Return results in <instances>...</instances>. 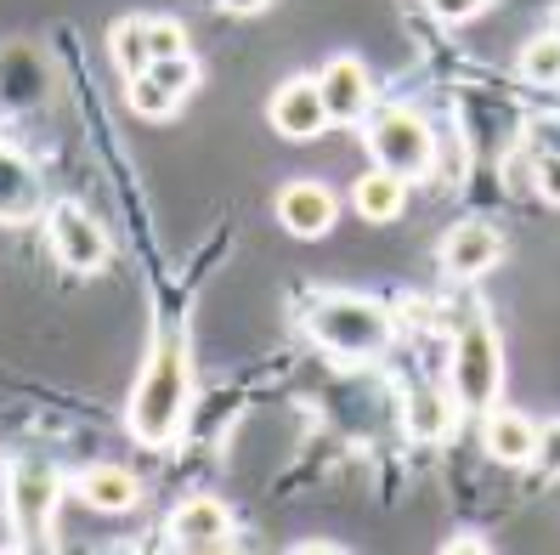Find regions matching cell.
I'll list each match as a JSON object with an SVG mask.
<instances>
[{"label": "cell", "instance_id": "17", "mask_svg": "<svg viewBox=\"0 0 560 555\" xmlns=\"http://www.w3.org/2000/svg\"><path fill=\"white\" fill-rule=\"evenodd\" d=\"M108 57H114V69L125 80L148 74V62H153V51H148V18H119L108 28Z\"/></svg>", "mask_w": 560, "mask_h": 555}, {"label": "cell", "instance_id": "14", "mask_svg": "<svg viewBox=\"0 0 560 555\" xmlns=\"http://www.w3.org/2000/svg\"><path fill=\"white\" fill-rule=\"evenodd\" d=\"M74 494H80V505H91L96 516H125V510L142 505V482L130 476L125 465H91V471L74 482Z\"/></svg>", "mask_w": 560, "mask_h": 555}, {"label": "cell", "instance_id": "8", "mask_svg": "<svg viewBox=\"0 0 560 555\" xmlns=\"http://www.w3.org/2000/svg\"><path fill=\"white\" fill-rule=\"evenodd\" d=\"M317 91H323V108L335 125H357L362 114L374 108V80H369V62L362 57H328L323 74H317Z\"/></svg>", "mask_w": 560, "mask_h": 555}, {"label": "cell", "instance_id": "21", "mask_svg": "<svg viewBox=\"0 0 560 555\" xmlns=\"http://www.w3.org/2000/svg\"><path fill=\"white\" fill-rule=\"evenodd\" d=\"M148 74L159 80V85H171L176 96H187L192 85H199V57H192V51H182V57H159V62H148Z\"/></svg>", "mask_w": 560, "mask_h": 555}, {"label": "cell", "instance_id": "9", "mask_svg": "<svg viewBox=\"0 0 560 555\" xmlns=\"http://www.w3.org/2000/svg\"><path fill=\"white\" fill-rule=\"evenodd\" d=\"M164 539H171L176 550H221L226 539H233V510H226L215 494H192L164 516Z\"/></svg>", "mask_w": 560, "mask_h": 555}, {"label": "cell", "instance_id": "3", "mask_svg": "<svg viewBox=\"0 0 560 555\" xmlns=\"http://www.w3.org/2000/svg\"><path fill=\"white\" fill-rule=\"evenodd\" d=\"M499 385H504V346L492 335V323L470 312L453 335V397L487 414L499 403Z\"/></svg>", "mask_w": 560, "mask_h": 555}, {"label": "cell", "instance_id": "18", "mask_svg": "<svg viewBox=\"0 0 560 555\" xmlns=\"http://www.w3.org/2000/svg\"><path fill=\"white\" fill-rule=\"evenodd\" d=\"M515 74L526 85H538V91H555L560 85V35H555V28H544V35H533V41L521 46Z\"/></svg>", "mask_w": 560, "mask_h": 555}, {"label": "cell", "instance_id": "1", "mask_svg": "<svg viewBox=\"0 0 560 555\" xmlns=\"http://www.w3.org/2000/svg\"><path fill=\"white\" fill-rule=\"evenodd\" d=\"M182 419H187V346L171 335V340H153L142 380L130 391V437L148 448H171Z\"/></svg>", "mask_w": 560, "mask_h": 555}, {"label": "cell", "instance_id": "25", "mask_svg": "<svg viewBox=\"0 0 560 555\" xmlns=\"http://www.w3.org/2000/svg\"><path fill=\"white\" fill-rule=\"evenodd\" d=\"M538 465H544L549 476H560V419L538 426Z\"/></svg>", "mask_w": 560, "mask_h": 555}, {"label": "cell", "instance_id": "12", "mask_svg": "<svg viewBox=\"0 0 560 555\" xmlns=\"http://www.w3.org/2000/svg\"><path fill=\"white\" fill-rule=\"evenodd\" d=\"M335 216H340V199L323 182H289L278 193V221L289 239H323L335 227Z\"/></svg>", "mask_w": 560, "mask_h": 555}, {"label": "cell", "instance_id": "5", "mask_svg": "<svg viewBox=\"0 0 560 555\" xmlns=\"http://www.w3.org/2000/svg\"><path fill=\"white\" fill-rule=\"evenodd\" d=\"M12 521L28 544H51V510L62 499V476L46 460H18L12 465Z\"/></svg>", "mask_w": 560, "mask_h": 555}, {"label": "cell", "instance_id": "16", "mask_svg": "<svg viewBox=\"0 0 560 555\" xmlns=\"http://www.w3.org/2000/svg\"><path fill=\"white\" fill-rule=\"evenodd\" d=\"M402 205H408V176H397V171L374 165L369 176H357V187H351V210L362 221H397Z\"/></svg>", "mask_w": 560, "mask_h": 555}, {"label": "cell", "instance_id": "23", "mask_svg": "<svg viewBox=\"0 0 560 555\" xmlns=\"http://www.w3.org/2000/svg\"><path fill=\"white\" fill-rule=\"evenodd\" d=\"M424 7H431V18L436 23H447V28H458V23H476L492 0H424Z\"/></svg>", "mask_w": 560, "mask_h": 555}, {"label": "cell", "instance_id": "10", "mask_svg": "<svg viewBox=\"0 0 560 555\" xmlns=\"http://www.w3.org/2000/svg\"><path fill=\"white\" fill-rule=\"evenodd\" d=\"M499 255H504V233L487 221H458L436 250L442 273H453V278H481V273L499 267Z\"/></svg>", "mask_w": 560, "mask_h": 555}, {"label": "cell", "instance_id": "13", "mask_svg": "<svg viewBox=\"0 0 560 555\" xmlns=\"http://www.w3.org/2000/svg\"><path fill=\"white\" fill-rule=\"evenodd\" d=\"M40 210V176L18 148H0V227H23Z\"/></svg>", "mask_w": 560, "mask_h": 555}, {"label": "cell", "instance_id": "19", "mask_svg": "<svg viewBox=\"0 0 560 555\" xmlns=\"http://www.w3.org/2000/svg\"><path fill=\"white\" fill-rule=\"evenodd\" d=\"M447 431H453V403L442 397V391H413V403H408V437L442 442Z\"/></svg>", "mask_w": 560, "mask_h": 555}, {"label": "cell", "instance_id": "24", "mask_svg": "<svg viewBox=\"0 0 560 555\" xmlns=\"http://www.w3.org/2000/svg\"><path fill=\"white\" fill-rule=\"evenodd\" d=\"M533 187L544 193L549 205H560V153H544V159H538V171H533Z\"/></svg>", "mask_w": 560, "mask_h": 555}, {"label": "cell", "instance_id": "6", "mask_svg": "<svg viewBox=\"0 0 560 555\" xmlns=\"http://www.w3.org/2000/svg\"><path fill=\"white\" fill-rule=\"evenodd\" d=\"M46 239H51V255L69 273H103L108 267V233L80 205H51L46 210Z\"/></svg>", "mask_w": 560, "mask_h": 555}, {"label": "cell", "instance_id": "27", "mask_svg": "<svg viewBox=\"0 0 560 555\" xmlns=\"http://www.w3.org/2000/svg\"><path fill=\"white\" fill-rule=\"evenodd\" d=\"M549 28H555V35H560V0H555V12H549Z\"/></svg>", "mask_w": 560, "mask_h": 555}, {"label": "cell", "instance_id": "22", "mask_svg": "<svg viewBox=\"0 0 560 555\" xmlns=\"http://www.w3.org/2000/svg\"><path fill=\"white\" fill-rule=\"evenodd\" d=\"M148 51H153V62L159 57H182L187 51V28L176 18H148Z\"/></svg>", "mask_w": 560, "mask_h": 555}, {"label": "cell", "instance_id": "4", "mask_svg": "<svg viewBox=\"0 0 560 555\" xmlns=\"http://www.w3.org/2000/svg\"><path fill=\"white\" fill-rule=\"evenodd\" d=\"M362 142H369V159L380 171H397V176H431V159H436V137L431 125H424L413 108H385L369 119L362 130Z\"/></svg>", "mask_w": 560, "mask_h": 555}, {"label": "cell", "instance_id": "26", "mask_svg": "<svg viewBox=\"0 0 560 555\" xmlns=\"http://www.w3.org/2000/svg\"><path fill=\"white\" fill-rule=\"evenodd\" d=\"M221 12H233V18H255V12H267L272 0H215Z\"/></svg>", "mask_w": 560, "mask_h": 555}, {"label": "cell", "instance_id": "7", "mask_svg": "<svg viewBox=\"0 0 560 555\" xmlns=\"http://www.w3.org/2000/svg\"><path fill=\"white\" fill-rule=\"evenodd\" d=\"M267 119H272V130L283 142H317L328 125V108H323V91H317V80H283L278 91H272V103H267Z\"/></svg>", "mask_w": 560, "mask_h": 555}, {"label": "cell", "instance_id": "2", "mask_svg": "<svg viewBox=\"0 0 560 555\" xmlns=\"http://www.w3.org/2000/svg\"><path fill=\"white\" fill-rule=\"evenodd\" d=\"M306 335L340 363H369L390 346V312L369 296H323L306 312Z\"/></svg>", "mask_w": 560, "mask_h": 555}, {"label": "cell", "instance_id": "11", "mask_svg": "<svg viewBox=\"0 0 560 555\" xmlns=\"http://www.w3.org/2000/svg\"><path fill=\"white\" fill-rule=\"evenodd\" d=\"M481 448L492 453L499 465H538V419L521 414V408H499L492 403L481 419Z\"/></svg>", "mask_w": 560, "mask_h": 555}, {"label": "cell", "instance_id": "15", "mask_svg": "<svg viewBox=\"0 0 560 555\" xmlns=\"http://www.w3.org/2000/svg\"><path fill=\"white\" fill-rule=\"evenodd\" d=\"M46 96V62L28 46H0V108H35Z\"/></svg>", "mask_w": 560, "mask_h": 555}, {"label": "cell", "instance_id": "20", "mask_svg": "<svg viewBox=\"0 0 560 555\" xmlns=\"http://www.w3.org/2000/svg\"><path fill=\"white\" fill-rule=\"evenodd\" d=\"M130 85V108H137L142 119H171L182 108V96L171 85H159L153 74H137V80H125Z\"/></svg>", "mask_w": 560, "mask_h": 555}]
</instances>
